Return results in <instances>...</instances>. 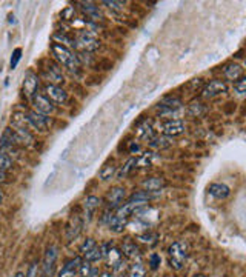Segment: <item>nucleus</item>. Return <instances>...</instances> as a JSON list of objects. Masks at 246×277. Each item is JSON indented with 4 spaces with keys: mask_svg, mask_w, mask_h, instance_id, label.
Returning <instances> with one entry per match:
<instances>
[{
    "mask_svg": "<svg viewBox=\"0 0 246 277\" xmlns=\"http://www.w3.org/2000/svg\"><path fill=\"white\" fill-rule=\"evenodd\" d=\"M149 145H151L152 148H155V149H163V148L171 146V145H173V142H171V137L160 136V137H154V139L149 142Z\"/></svg>",
    "mask_w": 246,
    "mask_h": 277,
    "instance_id": "27",
    "label": "nucleus"
},
{
    "mask_svg": "<svg viewBox=\"0 0 246 277\" xmlns=\"http://www.w3.org/2000/svg\"><path fill=\"white\" fill-rule=\"evenodd\" d=\"M155 234H151V232H145V234H140L139 235V241H142V242H145V244H148V242H152V239H155Z\"/></svg>",
    "mask_w": 246,
    "mask_h": 277,
    "instance_id": "40",
    "label": "nucleus"
},
{
    "mask_svg": "<svg viewBox=\"0 0 246 277\" xmlns=\"http://www.w3.org/2000/svg\"><path fill=\"white\" fill-rule=\"evenodd\" d=\"M160 262H161L160 256H157V254H151V256H149V265H151V269H157V268H158V265H160Z\"/></svg>",
    "mask_w": 246,
    "mask_h": 277,
    "instance_id": "38",
    "label": "nucleus"
},
{
    "mask_svg": "<svg viewBox=\"0 0 246 277\" xmlns=\"http://www.w3.org/2000/svg\"><path fill=\"white\" fill-rule=\"evenodd\" d=\"M103 254H105V257H106L108 265H109L114 271H117V269L121 268V265H123V254H121V251H120L118 248L111 247V248L106 250Z\"/></svg>",
    "mask_w": 246,
    "mask_h": 277,
    "instance_id": "13",
    "label": "nucleus"
},
{
    "mask_svg": "<svg viewBox=\"0 0 246 277\" xmlns=\"http://www.w3.org/2000/svg\"><path fill=\"white\" fill-rule=\"evenodd\" d=\"M188 111H189V114H191V115H201V114H203L204 111H207V109H204V106H203L201 103H198V102L195 103V102H194V103H191V105H189Z\"/></svg>",
    "mask_w": 246,
    "mask_h": 277,
    "instance_id": "34",
    "label": "nucleus"
},
{
    "mask_svg": "<svg viewBox=\"0 0 246 277\" xmlns=\"http://www.w3.org/2000/svg\"><path fill=\"white\" fill-rule=\"evenodd\" d=\"M134 168H136V159H134V157H133V159H130V161H128V162H127L125 165L121 167V170L118 171V174H117V176H118V179H123V177H127V176H128V174H130V173H131V171H133Z\"/></svg>",
    "mask_w": 246,
    "mask_h": 277,
    "instance_id": "31",
    "label": "nucleus"
},
{
    "mask_svg": "<svg viewBox=\"0 0 246 277\" xmlns=\"http://www.w3.org/2000/svg\"><path fill=\"white\" fill-rule=\"evenodd\" d=\"M168 256H170V265L173 269L179 271L183 268L186 259H188V250L186 245L183 242H174L170 250H168Z\"/></svg>",
    "mask_w": 246,
    "mask_h": 277,
    "instance_id": "2",
    "label": "nucleus"
},
{
    "mask_svg": "<svg viewBox=\"0 0 246 277\" xmlns=\"http://www.w3.org/2000/svg\"><path fill=\"white\" fill-rule=\"evenodd\" d=\"M158 131L167 136V137H176L180 136L185 131V122L180 118H171V121H165L158 124Z\"/></svg>",
    "mask_w": 246,
    "mask_h": 277,
    "instance_id": "4",
    "label": "nucleus"
},
{
    "mask_svg": "<svg viewBox=\"0 0 246 277\" xmlns=\"http://www.w3.org/2000/svg\"><path fill=\"white\" fill-rule=\"evenodd\" d=\"M44 72H45V77L48 78L50 85H57L63 81V74L57 65H50L48 68H44Z\"/></svg>",
    "mask_w": 246,
    "mask_h": 277,
    "instance_id": "17",
    "label": "nucleus"
},
{
    "mask_svg": "<svg viewBox=\"0 0 246 277\" xmlns=\"http://www.w3.org/2000/svg\"><path fill=\"white\" fill-rule=\"evenodd\" d=\"M75 47L80 48L81 51H85V53H94L100 48V42L97 41L96 37H93L91 34L81 32L75 38Z\"/></svg>",
    "mask_w": 246,
    "mask_h": 277,
    "instance_id": "5",
    "label": "nucleus"
},
{
    "mask_svg": "<svg viewBox=\"0 0 246 277\" xmlns=\"http://www.w3.org/2000/svg\"><path fill=\"white\" fill-rule=\"evenodd\" d=\"M139 151H140L139 145H134V143H133L131 148H130V152H131V154H136V152H139Z\"/></svg>",
    "mask_w": 246,
    "mask_h": 277,
    "instance_id": "42",
    "label": "nucleus"
},
{
    "mask_svg": "<svg viewBox=\"0 0 246 277\" xmlns=\"http://www.w3.org/2000/svg\"><path fill=\"white\" fill-rule=\"evenodd\" d=\"M168 277H171V275H168Z\"/></svg>",
    "mask_w": 246,
    "mask_h": 277,
    "instance_id": "47",
    "label": "nucleus"
},
{
    "mask_svg": "<svg viewBox=\"0 0 246 277\" xmlns=\"http://www.w3.org/2000/svg\"><path fill=\"white\" fill-rule=\"evenodd\" d=\"M102 277H112V274H109V272H105V274H102Z\"/></svg>",
    "mask_w": 246,
    "mask_h": 277,
    "instance_id": "45",
    "label": "nucleus"
},
{
    "mask_svg": "<svg viewBox=\"0 0 246 277\" xmlns=\"http://www.w3.org/2000/svg\"><path fill=\"white\" fill-rule=\"evenodd\" d=\"M31 103H32V106H34V111L38 112V114L51 115V114L56 111V106L53 105V102H51L47 96H42V94H35V96L31 99Z\"/></svg>",
    "mask_w": 246,
    "mask_h": 277,
    "instance_id": "6",
    "label": "nucleus"
},
{
    "mask_svg": "<svg viewBox=\"0 0 246 277\" xmlns=\"http://www.w3.org/2000/svg\"><path fill=\"white\" fill-rule=\"evenodd\" d=\"M120 251H121L123 257H128V259H136V257L139 256V248H137L136 244L131 242V241H127L125 244H123Z\"/></svg>",
    "mask_w": 246,
    "mask_h": 277,
    "instance_id": "24",
    "label": "nucleus"
},
{
    "mask_svg": "<svg viewBox=\"0 0 246 277\" xmlns=\"http://www.w3.org/2000/svg\"><path fill=\"white\" fill-rule=\"evenodd\" d=\"M226 91H228V87H226L225 82H222V81H211V82H208L207 85L203 87L201 97H204V99H214V97H217L220 94H225Z\"/></svg>",
    "mask_w": 246,
    "mask_h": 277,
    "instance_id": "7",
    "label": "nucleus"
},
{
    "mask_svg": "<svg viewBox=\"0 0 246 277\" xmlns=\"http://www.w3.org/2000/svg\"><path fill=\"white\" fill-rule=\"evenodd\" d=\"M81 226H84V223H81L80 217H78V216H74V217L71 219L69 225H68V229H66L68 241L75 239V237H77V235L80 234V231H81Z\"/></svg>",
    "mask_w": 246,
    "mask_h": 277,
    "instance_id": "21",
    "label": "nucleus"
},
{
    "mask_svg": "<svg viewBox=\"0 0 246 277\" xmlns=\"http://www.w3.org/2000/svg\"><path fill=\"white\" fill-rule=\"evenodd\" d=\"M57 247L51 245L47 248L45 251V256H44V260H42V265H40V268H42V277H51L53 272H54V268H56V262H57Z\"/></svg>",
    "mask_w": 246,
    "mask_h": 277,
    "instance_id": "3",
    "label": "nucleus"
},
{
    "mask_svg": "<svg viewBox=\"0 0 246 277\" xmlns=\"http://www.w3.org/2000/svg\"><path fill=\"white\" fill-rule=\"evenodd\" d=\"M115 170H117V167H115L114 161H109V162H106V164L102 167V170H100V173H99V177H100L102 180H108V179H111V177L115 174Z\"/></svg>",
    "mask_w": 246,
    "mask_h": 277,
    "instance_id": "26",
    "label": "nucleus"
},
{
    "mask_svg": "<svg viewBox=\"0 0 246 277\" xmlns=\"http://www.w3.org/2000/svg\"><path fill=\"white\" fill-rule=\"evenodd\" d=\"M103 5L108 7L112 11H121L123 7H125V4H123V2H114V0H111V2H109V0H106V2H103Z\"/></svg>",
    "mask_w": 246,
    "mask_h": 277,
    "instance_id": "37",
    "label": "nucleus"
},
{
    "mask_svg": "<svg viewBox=\"0 0 246 277\" xmlns=\"http://www.w3.org/2000/svg\"><path fill=\"white\" fill-rule=\"evenodd\" d=\"M158 195V192H151V191H137V192H133L130 195L128 202H142V204H148L149 201L155 199Z\"/></svg>",
    "mask_w": 246,
    "mask_h": 277,
    "instance_id": "20",
    "label": "nucleus"
},
{
    "mask_svg": "<svg viewBox=\"0 0 246 277\" xmlns=\"http://www.w3.org/2000/svg\"><path fill=\"white\" fill-rule=\"evenodd\" d=\"M223 74H225V77L228 78V81L235 82V81H238V78L243 77V68L238 63H229V65L225 66Z\"/></svg>",
    "mask_w": 246,
    "mask_h": 277,
    "instance_id": "18",
    "label": "nucleus"
},
{
    "mask_svg": "<svg viewBox=\"0 0 246 277\" xmlns=\"http://www.w3.org/2000/svg\"><path fill=\"white\" fill-rule=\"evenodd\" d=\"M7 179H8L7 173H5V171H0V183H5V182H7Z\"/></svg>",
    "mask_w": 246,
    "mask_h": 277,
    "instance_id": "41",
    "label": "nucleus"
},
{
    "mask_svg": "<svg viewBox=\"0 0 246 277\" xmlns=\"http://www.w3.org/2000/svg\"><path fill=\"white\" fill-rule=\"evenodd\" d=\"M78 5H80V10L84 11V14L88 17V19H91V20H102V11H100V8L96 5V4H93V2H78Z\"/></svg>",
    "mask_w": 246,
    "mask_h": 277,
    "instance_id": "14",
    "label": "nucleus"
},
{
    "mask_svg": "<svg viewBox=\"0 0 246 277\" xmlns=\"http://www.w3.org/2000/svg\"><path fill=\"white\" fill-rule=\"evenodd\" d=\"M84 257H85V260H87V262H90V263H93V262H99V260L103 257V251H102V248H100L99 245H96L93 250H90L87 254H84Z\"/></svg>",
    "mask_w": 246,
    "mask_h": 277,
    "instance_id": "28",
    "label": "nucleus"
},
{
    "mask_svg": "<svg viewBox=\"0 0 246 277\" xmlns=\"http://www.w3.org/2000/svg\"><path fill=\"white\" fill-rule=\"evenodd\" d=\"M194 277H204V275H203V274H195Z\"/></svg>",
    "mask_w": 246,
    "mask_h": 277,
    "instance_id": "46",
    "label": "nucleus"
},
{
    "mask_svg": "<svg viewBox=\"0 0 246 277\" xmlns=\"http://www.w3.org/2000/svg\"><path fill=\"white\" fill-rule=\"evenodd\" d=\"M20 57H22V50H20V48H16V50L13 51L11 62H10V66H11V69H14V68L19 65V62H20Z\"/></svg>",
    "mask_w": 246,
    "mask_h": 277,
    "instance_id": "36",
    "label": "nucleus"
},
{
    "mask_svg": "<svg viewBox=\"0 0 246 277\" xmlns=\"http://www.w3.org/2000/svg\"><path fill=\"white\" fill-rule=\"evenodd\" d=\"M91 271H93V266H91V263L90 262H80V265H78V269H77V274L80 275V277H88L90 274H91Z\"/></svg>",
    "mask_w": 246,
    "mask_h": 277,
    "instance_id": "32",
    "label": "nucleus"
},
{
    "mask_svg": "<svg viewBox=\"0 0 246 277\" xmlns=\"http://www.w3.org/2000/svg\"><path fill=\"white\" fill-rule=\"evenodd\" d=\"M208 191H210V194L214 197V199H217V201H223L231 194L229 186L225 185V183H211Z\"/></svg>",
    "mask_w": 246,
    "mask_h": 277,
    "instance_id": "16",
    "label": "nucleus"
},
{
    "mask_svg": "<svg viewBox=\"0 0 246 277\" xmlns=\"http://www.w3.org/2000/svg\"><path fill=\"white\" fill-rule=\"evenodd\" d=\"M234 91L237 93V96H244V93H246V78L244 77L234 82Z\"/></svg>",
    "mask_w": 246,
    "mask_h": 277,
    "instance_id": "33",
    "label": "nucleus"
},
{
    "mask_svg": "<svg viewBox=\"0 0 246 277\" xmlns=\"http://www.w3.org/2000/svg\"><path fill=\"white\" fill-rule=\"evenodd\" d=\"M80 262H81V260H80L78 257H75V259H72V260L66 262V263H65V266L62 268V271H60L59 277H75Z\"/></svg>",
    "mask_w": 246,
    "mask_h": 277,
    "instance_id": "22",
    "label": "nucleus"
},
{
    "mask_svg": "<svg viewBox=\"0 0 246 277\" xmlns=\"http://www.w3.org/2000/svg\"><path fill=\"white\" fill-rule=\"evenodd\" d=\"M38 268H40V265H38L37 262H34V263L29 266L26 277H38Z\"/></svg>",
    "mask_w": 246,
    "mask_h": 277,
    "instance_id": "39",
    "label": "nucleus"
},
{
    "mask_svg": "<svg viewBox=\"0 0 246 277\" xmlns=\"http://www.w3.org/2000/svg\"><path fill=\"white\" fill-rule=\"evenodd\" d=\"M37 88H38V77H37V74H34L32 71H28L25 74V78H23V94L28 99H32L37 94Z\"/></svg>",
    "mask_w": 246,
    "mask_h": 277,
    "instance_id": "11",
    "label": "nucleus"
},
{
    "mask_svg": "<svg viewBox=\"0 0 246 277\" xmlns=\"http://www.w3.org/2000/svg\"><path fill=\"white\" fill-rule=\"evenodd\" d=\"M2 201H4V191L0 189V204H2Z\"/></svg>",
    "mask_w": 246,
    "mask_h": 277,
    "instance_id": "44",
    "label": "nucleus"
},
{
    "mask_svg": "<svg viewBox=\"0 0 246 277\" xmlns=\"http://www.w3.org/2000/svg\"><path fill=\"white\" fill-rule=\"evenodd\" d=\"M145 272H146V269H145V266L142 265V263H133L131 266H130V271H128V277H145Z\"/></svg>",
    "mask_w": 246,
    "mask_h": 277,
    "instance_id": "29",
    "label": "nucleus"
},
{
    "mask_svg": "<svg viewBox=\"0 0 246 277\" xmlns=\"http://www.w3.org/2000/svg\"><path fill=\"white\" fill-rule=\"evenodd\" d=\"M182 106V100L177 99V97H165L163 100H160L157 103V111L163 115H167V114H173L176 112L177 109H180Z\"/></svg>",
    "mask_w": 246,
    "mask_h": 277,
    "instance_id": "10",
    "label": "nucleus"
},
{
    "mask_svg": "<svg viewBox=\"0 0 246 277\" xmlns=\"http://www.w3.org/2000/svg\"><path fill=\"white\" fill-rule=\"evenodd\" d=\"M26 115L29 118V124H31V128L32 130H37L40 133H45L48 130V127H50V117L48 115L38 114L35 111H31Z\"/></svg>",
    "mask_w": 246,
    "mask_h": 277,
    "instance_id": "8",
    "label": "nucleus"
},
{
    "mask_svg": "<svg viewBox=\"0 0 246 277\" xmlns=\"http://www.w3.org/2000/svg\"><path fill=\"white\" fill-rule=\"evenodd\" d=\"M14 277H26V274H25L23 271H19V272L14 274Z\"/></svg>",
    "mask_w": 246,
    "mask_h": 277,
    "instance_id": "43",
    "label": "nucleus"
},
{
    "mask_svg": "<svg viewBox=\"0 0 246 277\" xmlns=\"http://www.w3.org/2000/svg\"><path fill=\"white\" fill-rule=\"evenodd\" d=\"M96 245H97V242H96L94 239H91V237H90V239H87L84 244H81V247H80V253H81V256L87 254V253H88L90 250H93Z\"/></svg>",
    "mask_w": 246,
    "mask_h": 277,
    "instance_id": "35",
    "label": "nucleus"
},
{
    "mask_svg": "<svg viewBox=\"0 0 246 277\" xmlns=\"http://www.w3.org/2000/svg\"><path fill=\"white\" fill-rule=\"evenodd\" d=\"M51 51H53V56L56 57V60L60 65H63V66H66L69 69H77L78 68V59H77V56L66 45L54 42L51 45Z\"/></svg>",
    "mask_w": 246,
    "mask_h": 277,
    "instance_id": "1",
    "label": "nucleus"
},
{
    "mask_svg": "<svg viewBox=\"0 0 246 277\" xmlns=\"http://www.w3.org/2000/svg\"><path fill=\"white\" fill-rule=\"evenodd\" d=\"M136 134H137L139 139L148 140V142H151V140L155 137V136H154V130H152V127H151V124H149L148 121H145V122H142V124L137 125Z\"/></svg>",
    "mask_w": 246,
    "mask_h": 277,
    "instance_id": "19",
    "label": "nucleus"
},
{
    "mask_svg": "<svg viewBox=\"0 0 246 277\" xmlns=\"http://www.w3.org/2000/svg\"><path fill=\"white\" fill-rule=\"evenodd\" d=\"M165 186H167V180L163 177H148L142 182V188L151 192H160V189H163Z\"/></svg>",
    "mask_w": 246,
    "mask_h": 277,
    "instance_id": "15",
    "label": "nucleus"
},
{
    "mask_svg": "<svg viewBox=\"0 0 246 277\" xmlns=\"http://www.w3.org/2000/svg\"><path fill=\"white\" fill-rule=\"evenodd\" d=\"M45 96L51 100V102H56V103H66L68 102V93L60 88L59 85H47L45 87Z\"/></svg>",
    "mask_w": 246,
    "mask_h": 277,
    "instance_id": "12",
    "label": "nucleus"
},
{
    "mask_svg": "<svg viewBox=\"0 0 246 277\" xmlns=\"http://www.w3.org/2000/svg\"><path fill=\"white\" fill-rule=\"evenodd\" d=\"M13 167V159L8 155V152L0 151V171H8Z\"/></svg>",
    "mask_w": 246,
    "mask_h": 277,
    "instance_id": "30",
    "label": "nucleus"
},
{
    "mask_svg": "<svg viewBox=\"0 0 246 277\" xmlns=\"http://www.w3.org/2000/svg\"><path fill=\"white\" fill-rule=\"evenodd\" d=\"M125 199H127V191L121 186H114L106 194V202L109 208H118Z\"/></svg>",
    "mask_w": 246,
    "mask_h": 277,
    "instance_id": "9",
    "label": "nucleus"
},
{
    "mask_svg": "<svg viewBox=\"0 0 246 277\" xmlns=\"http://www.w3.org/2000/svg\"><path fill=\"white\" fill-rule=\"evenodd\" d=\"M100 204H102V201L99 199V197H96V195L87 197V201H85V204H84V208H85V213H87L88 219L93 217V214L99 210Z\"/></svg>",
    "mask_w": 246,
    "mask_h": 277,
    "instance_id": "23",
    "label": "nucleus"
},
{
    "mask_svg": "<svg viewBox=\"0 0 246 277\" xmlns=\"http://www.w3.org/2000/svg\"><path fill=\"white\" fill-rule=\"evenodd\" d=\"M134 159H136V168H145V167H149L152 164L154 152L152 151H145L139 157H134Z\"/></svg>",
    "mask_w": 246,
    "mask_h": 277,
    "instance_id": "25",
    "label": "nucleus"
}]
</instances>
